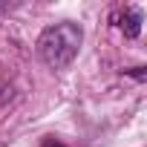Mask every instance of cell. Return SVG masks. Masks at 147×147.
Masks as SVG:
<instances>
[{
    "label": "cell",
    "mask_w": 147,
    "mask_h": 147,
    "mask_svg": "<svg viewBox=\"0 0 147 147\" xmlns=\"http://www.w3.org/2000/svg\"><path fill=\"white\" fill-rule=\"evenodd\" d=\"M43 147H63L61 141H52V138H43Z\"/></svg>",
    "instance_id": "cell-4"
},
{
    "label": "cell",
    "mask_w": 147,
    "mask_h": 147,
    "mask_svg": "<svg viewBox=\"0 0 147 147\" xmlns=\"http://www.w3.org/2000/svg\"><path fill=\"white\" fill-rule=\"evenodd\" d=\"M130 75H133V78H138V81H144V66H136Z\"/></svg>",
    "instance_id": "cell-3"
},
{
    "label": "cell",
    "mask_w": 147,
    "mask_h": 147,
    "mask_svg": "<svg viewBox=\"0 0 147 147\" xmlns=\"http://www.w3.org/2000/svg\"><path fill=\"white\" fill-rule=\"evenodd\" d=\"M118 26L124 29L127 38H138L141 35V12L138 9H124V15L118 18Z\"/></svg>",
    "instance_id": "cell-2"
},
{
    "label": "cell",
    "mask_w": 147,
    "mask_h": 147,
    "mask_svg": "<svg viewBox=\"0 0 147 147\" xmlns=\"http://www.w3.org/2000/svg\"><path fill=\"white\" fill-rule=\"evenodd\" d=\"M84 32L78 23H55L46 26L38 38V58L49 66V69H66L75 61L78 49H81Z\"/></svg>",
    "instance_id": "cell-1"
}]
</instances>
